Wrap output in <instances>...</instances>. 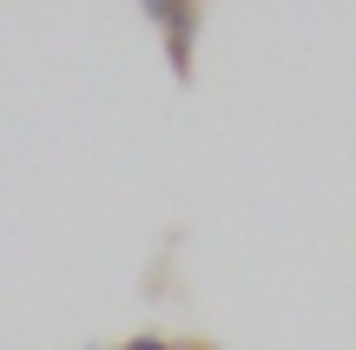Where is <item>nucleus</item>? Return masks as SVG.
Returning <instances> with one entry per match:
<instances>
[{
  "label": "nucleus",
  "instance_id": "1",
  "mask_svg": "<svg viewBox=\"0 0 356 350\" xmlns=\"http://www.w3.org/2000/svg\"><path fill=\"white\" fill-rule=\"evenodd\" d=\"M185 7H191V0H139V13H145L152 26H165L172 13H185Z\"/></svg>",
  "mask_w": 356,
  "mask_h": 350
},
{
  "label": "nucleus",
  "instance_id": "2",
  "mask_svg": "<svg viewBox=\"0 0 356 350\" xmlns=\"http://www.w3.org/2000/svg\"><path fill=\"white\" fill-rule=\"evenodd\" d=\"M119 350H178V344H165V337H152V331H145V337H126Z\"/></svg>",
  "mask_w": 356,
  "mask_h": 350
},
{
  "label": "nucleus",
  "instance_id": "3",
  "mask_svg": "<svg viewBox=\"0 0 356 350\" xmlns=\"http://www.w3.org/2000/svg\"><path fill=\"white\" fill-rule=\"evenodd\" d=\"M178 350H218V344H204V337H191V344H178Z\"/></svg>",
  "mask_w": 356,
  "mask_h": 350
}]
</instances>
